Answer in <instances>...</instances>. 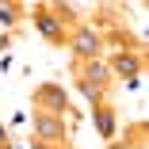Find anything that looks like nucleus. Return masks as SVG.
I'll return each mask as SVG.
<instances>
[{"mask_svg":"<svg viewBox=\"0 0 149 149\" xmlns=\"http://www.w3.org/2000/svg\"><path fill=\"white\" fill-rule=\"evenodd\" d=\"M69 50L80 57V61H92V57H100L103 42H100V35H96V27H92V23H80L77 31L69 35Z\"/></svg>","mask_w":149,"mask_h":149,"instance_id":"1","label":"nucleus"},{"mask_svg":"<svg viewBox=\"0 0 149 149\" xmlns=\"http://www.w3.org/2000/svg\"><path fill=\"white\" fill-rule=\"evenodd\" d=\"M35 103L46 107V115H65L69 96H65V88H57V84H42V88H35Z\"/></svg>","mask_w":149,"mask_h":149,"instance_id":"2","label":"nucleus"},{"mask_svg":"<svg viewBox=\"0 0 149 149\" xmlns=\"http://www.w3.org/2000/svg\"><path fill=\"white\" fill-rule=\"evenodd\" d=\"M111 77L118 73V77H130V84H138L141 80V54H126V50H118V54H111Z\"/></svg>","mask_w":149,"mask_h":149,"instance_id":"3","label":"nucleus"},{"mask_svg":"<svg viewBox=\"0 0 149 149\" xmlns=\"http://www.w3.org/2000/svg\"><path fill=\"white\" fill-rule=\"evenodd\" d=\"M35 134L42 141H65V118L61 115H35Z\"/></svg>","mask_w":149,"mask_h":149,"instance_id":"4","label":"nucleus"},{"mask_svg":"<svg viewBox=\"0 0 149 149\" xmlns=\"http://www.w3.org/2000/svg\"><path fill=\"white\" fill-rule=\"evenodd\" d=\"M35 27L42 31V38H46V42H54V46H61V42H65V27L54 19V12H50V8H38V12H35Z\"/></svg>","mask_w":149,"mask_h":149,"instance_id":"5","label":"nucleus"},{"mask_svg":"<svg viewBox=\"0 0 149 149\" xmlns=\"http://www.w3.org/2000/svg\"><path fill=\"white\" fill-rule=\"evenodd\" d=\"M107 80H111V69L100 61V57H92V61H80V84H92V88H107Z\"/></svg>","mask_w":149,"mask_h":149,"instance_id":"6","label":"nucleus"},{"mask_svg":"<svg viewBox=\"0 0 149 149\" xmlns=\"http://www.w3.org/2000/svg\"><path fill=\"white\" fill-rule=\"evenodd\" d=\"M96 126H100V134H103L107 141L115 138V111H111V107H103V103L96 107Z\"/></svg>","mask_w":149,"mask_h":149,"instance_id":"7","label":"nucleus"},{"mask_svg":"<svg viewBox=\"0 0 149 149\" xmlns=\"http://www.w3.org/2000/svg\"><path fill=\"white\" fill-rule=\"evenodd\" d=\"M23 15L19 4H0V27H15V19Z\"/></svg>","mask_w":149,"mask_h":149,"instance_id":"8","label":"nucleus"},{"mask_svg":"<svg viewBox=\"0 0 149 149\" xmlns=\"http://www.w3.org/2000/svg\"><path fill=\"white\" fill-rule=\"evenodd\" d=\"M111 149H130V145H111Z\"/></svg>","mask_w":149,"mask_h":149,"instance_id":"9","label":"nucleus"}]
</instances>
